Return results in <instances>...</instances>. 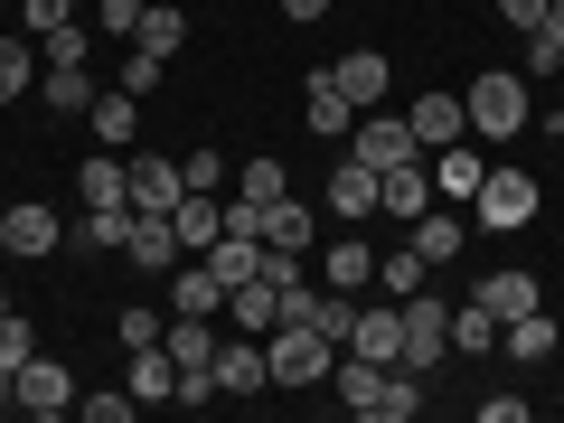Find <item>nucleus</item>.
<instances>
[{
  "instance_id": "obj_19",
  "label": "nucleus",
  "mask_w": 564,
  "mask_h": 423,
  "mask_svg": "<svg viewBox=\"0 0 564 423\" xmlns=\"http://www.w3.org/2000/svg\"><path fill=\"white\" fill-rule=\"evenodd\" d=\"M302 95H311V132H321V141H339L348 122H358V104L339 95V76H329V66H311V85H302Z\"/></svg>"
},
{
  "instance_id": "obj_50",
  "label": "nucleus",
  "mask_w": 564,
  "mask_h": 423,
  "mask_svg": "<svg viewBox=\"0 0 564 423\" xmlns=\"http://www.w3.org/2000/svg\"><path fill=\"white\" fill-rule=\"evenodd\" d=\"M0 321H10V292H0Z\"/></svg>"
},
{
  "instance_id": "obj_32",
  "label": "nucleus",
  "mask_w": 564,
  "mask_h": 423,
  "mask_svg": "<svg viewBox=\"0 0 564 423\" xmlns=\"http://www.w3.org/2000/svg\"><path fill=\"white\" fill-rule=\"evenodd\" d=\"M321 282H329V292H367V282H377V254H367V245H329Z\"/></svg>"
},
{
  "instance_id": "obj_2",
  "label": "nucleus",
  "mask_w": 564,
  "mask_h": 423,
  "mask_svg": "<svg viewBox=\"0 0 564 423\" xmlns=\"http://www.w3.org/2000/svg\"><path fill=\"white\" fill-rule=\"evenodd\" d=\"M462 113H470V141H518L527 132V76L489 66V76L462 85Z\"/></svg>"
},
{
  "instance_id": "obj_37",
  "label": "nucleus",
  "mask_w": 564,
  "mask_h": 423,
  "mask_svg": "<svg viewBox=\"0 0 564 423\" xmlns=\"http://www.w3.org/2000/svg\"><path fill=\"white\" fill-rule=\"evenodd\" d=\"M236 198H254V207L282 198V161H245V170H236Z\"/></svg>"
},
{
  "instance_id": "obj_31",
  "label": "nucleus",
  "mask_w": 564,
  "mask_h": 423,
  "mask_svg": "<svg viewBox=\"0 0 564 423\" xmlns=\"http://www.w3.org/2000/svg\"><path fill=\"white\" fill-rule=\"evenodd\" d=\"M132 395L141 404H180V367H170V348H132Z\"/></svg>"
},
{
  "instance_id": "obj_45",
  "label": "nucleus",
  "mask_w": 564,
  "mask_h": 423,
  "mask_svg": "<svg viewBox=\"0 0 564 423\" xmlns=\"http://www.w3.org/2000/svg\"><path fill=\"white\" fill-rule=\"evenodd\" d=\"M499 20H508V29L527 39V29H545V0H499Z\"/></svg>"
},
{
  "instance_id": "obj_23",
  "label": "nucleus",
  "mask_w": 564,
  "mask_h": 423,
  "mask_svg": "<svg viewBox=\"0 0 564 423\" xmlns=\"http://www.w3.org/2000/svg\"><path fill=\"white\" fill-rule=\"evenodd\" d=\"M76 198H85V207H132V161H113V151L85 161V170H76Z\"/></svg>"
},
{
  "instance_id": "obj_35",
  "label": "nucleus",
  "mask_w": 564,
  "mask_h": 423,
  "mask_svg": "<svg viewBox=\"0 0 564 423\" xmlns=\"http://www.w3.org/2000/svg\"><path fill=\"white\" fill-rule=\"evenodd\" d=\"M423 273H433V263H423L414 245H395V254H377V282H386V302H404V292H423Z\"/></svg>"
},
{
  "instance_id": "obj_6",
  "label": "nucleus",
  "mask_w": 564,
  "mask_h": 423,
  "mask_svg": "<svg viewBox=\"0 0 564 423\" xmlns=\"http://www.w3.org/2000/svg\"><path fill=\"white\" fill-rule=\"evenodd\" d=\"M423 207H433V161H423V151H414V161H395V170H377V217L414 226Z\"/></svg>"
},
{
  "instance_id": "obj_44",
  "label": "nucleus",
  "mask_w": 564,
  "mask_h": 423,
  "mask_svg": "<svg viewBox=\"0 0 564 423\" xmlns=\"http://www.w3.org/2000/svg\"><path fill=\"white\" fill-rule=\"evenodd\" d=\"M141 10H151V0H95V20L113 29V39H132V29H141Z\"/></svg>"
},
{
  "instance_id": "obj_11",
  "label": "nucleus",
  "mask_w": 564,
  "mask_h": 423,
  "mask_svg": "<svg viewBox=\"0 0 564 423\" xmlns=\"http://www.w3.org/2000/svg\"><path fill=\"white\" fill-rule=\"evenodd\" d=\"M273 386V367H263V339L245 329V339H217V395H263Z\"/></svg>"
},
{
  "instance_id": "obj_33",
  "label": "nucleus",
  "mask_w": 564,
  "mask_h": 423,
  "mask_svg": "<svg viewBox=\"0 0 564 423\" xmlns=\"http://www.w3.org/2000/svg\"><path fill=\"white\" fill-rule=\"evenodd\" d=\"M39 47H29V39H10V29H0V104H10V95H29V85H39Z\"/></svg>"
},
{
  "instance_id": "obj_5",
  "label": "nucleus",
  "mask_w": 564,
  "mask_h": 423,
  "mask_svg": "<svg viewBox=\"0 0 564 423\" xmlns=\"http://www.w3.org/2000/svg\"><path fill=\"white\" fill-rule=\"evenodd\" d=\"M10 404H20V414H39V423H57V414H76V377H66L57 358H29L20 377H10Z\"/></svg>"
},
{
  "instance_id": "obj_38",
  "label": "nucleus",
  "mask_w": 564,
  "mask_h": 423,
  "mask_svg": "<svg viewBox=\"0 0 564 423\" xmlns=\"http://www.w3.org/2000/svg\"><path fill=\"white\" fill-rule=\"evenodd\" d=\"M76 10H85V0H20V20L39 29V39H57V29L76 20Z\"/></svg>"
},
{
  "instance_id": "obj_20",
  "label": "nucleus",
  "mask_w": 564,
  "mask_h": 423,
  "mask_svg": "<svg viewBox=\"0 0 564 423\" xmlns=\"http://www.w3.org/2000/svg\"><path fill=\"white\" fill-rule=\"evenodd\" d=\"M404 122H414V141H423V151H443V141H462V132H470L462 95H423V104H414Z\"/></svg>"
},
{
  "instance_id": "obj_39",
  "label": "nucleus",
  "mask_w": 564,
  "mask_h": 423,
  "mask_svg": "<svg viewBox=\"0 0 564 423\" xmlns=\"http://www.w3.org/2000/svg\"><path fill=\"white\" fill-rule=\"evenodd\" d=\"M161 66H170V57H151V47H122V95H151Z\"/></svg>"
},
{
  "instance_id": "obj_34",
  "label": "nucleus",
  "mask_w": 564,
  "mask_h": 423,
  "mask_svg": "<svg viewBox=\"0 0 564 423\" xmlns=\"http://www.w3.org/2000/svg\"><path fill=\"white\" fill-rule=\"evenodd\" d=\"M76 245H104V254H122V245H132V207H85Z\"/></svg>"
},
{
  "instance_id": "obj_41",
  "label": "nucleus",
  "mask_w": 564,
  "mask_h": 423,
  "mask_svg": "<svg viewBox=\"0 0 564 423\" xmlns=\"http://www.w3.org/2000/svg\"><path fill=\"white\" fill-rule=\"evenodd\" d=\"M170 311H122V348H161Z\"/></svg>"
},
{
  "instance_id": "obj_1",
  "label": "nucleus",
  "mask_w": 564,
  "mask_h": 423,
  "mask_svg": "<svg viewBox=\"0 0 564 423\" xmlns=\"http://www.w3.org/2000/svg\"><path fill=\"white\" fill-rule=\"evenodd\" d=\"M263 367H273V386H329L339 339H321L311 321H273V329H263Z\"/></svg>"
},
{
  "instance_id": "obj_24",
  "label": "nucleus",
  "mask_w": 564,
  "mask_h": 423,
  "mask_svg": "<svg viewBox=\"0 0 564 423\" xmlns=\"http://www.w3.org/2000/svg\"><path fill=\"white\" fill-rule=\"evenodd\" d=\"M85 122H95L104 151H132V132H141V95H122V85H113V95H95V113H85Z\"/></svg>"
},
{
  "instance_id": "obj_14",
  "label": "nucleus",
  "mask_w": 564,
  "mask_h": 423,
  "mask_svg": "<svg viewBox=\"0 0 564 423\" xmlns=\"http://www.w3.org/2000/svg\"><path fill=\"white\" fill-rule=\"evenodd\" d=\"M499 348H508L518 367H545V358L564 348V329L545 321V302H536V311H518V321H499Z\"/></svg>"
},
{
  "instance_id": "obj_25",
  "label": "nucleus",
  "mask_w": 564,
  "mask_h": 423,
  "mask_svg": "<svg viewBox=\"0 0 564 423\" xmlns=\"http://www.w3.org/2000/svg\"><path fill=\"white\" fill-rule=\"evenodd\" d=\"M122 47H151V57H180L188 47V10H170V0H151V10H141V29Z\"/></svg>"
},
{
  "instance_id": "obj_29",
  "label": "nucleus",
  "mask_w": 564,
  "mask_h": 423,
  "mask_svg": "<svg viewBox=\"0 0 564 423\" xmlns=\"http://www.w3.org/2000/svg\"><path fill=\"white\" fill-rule=\"evenodd\" d=\"M39 95H47V113H95V76L85 66H39Z\"/></svg>"
},
{
  "instance_id": "obj_42",
  "label": "nucleus",
  "mask_w": 564,
  "mask_h": 423,
  "mask_svg": "<svg viewBox=\"0 0 564 423\" xmlns=\"http://www.w3.org/2000/svg\"><path fill=\"white\" fill-rule=\"evenodd\" d=\"M527 76H564V39H545V29H527Z\"/></svg>"
},
{
  "instance_id": "obj_3",
  "label": "nucleus",
  "mask_w": 564,
  "mask_h": 423,
  "mask_svg": "<svg viewBox=\"0 0 564 423\" xmlns=\"http://www.w3.org/2000/svg\"><path fill=\"white\" fill-rule=\"evenodd\" d=\"M395 321H404V348H395V367L433 377V367L452 358V302H433V292H404V302H395Z\"/></svg>"
},
{
  "instance_id": "obj_40",
  "label": "nucleus",
  "mask_w": 564,
  "mask_h": 423,
  "mask_svg": "<svg viewBox=\"0 0 564 423\" xmlns=\"http://www.w3.org/2000/svg\"><path fill=\"white\" fill-rule=\"evenodd\" d=\"M29 358H39V339H29V321H0V377H20Z\"/></svg>"
},
{
  "instance_id": "obj_51",
  "label": "nucleus",
  "mask_w": 564,
  "mask_h": 423,
  "mask_svg": "<svg viewBox=\"0 0 564 423\" xmlns=\"http://www.w3.org/2000/svg\"><path fill=\"white\" fill-rule=\"evenodd\" d=\"M555 132H564V104H555Z\"/></svg>"
},
{
  "instance_id": "obj_28",
  "label": "nucleus",
  "mask_w": 564,
  "mask_h": 423,
  "mask_svg": "<svg viewBox=\"0 0 564 423\" xmlns=\"http://www.w3.org/2000/svg\"><path fill=\"white\" fill-rule=\"evenodd\" d=\"M348 348H358V358H377V367H395V348H404V321H395V302H386V311H358Z\"/></svg>"
},
{
  "instance_id": "obj_12",
  "label": "nucleus",
  "mask_w": 564,
  "mask_h": 423,
  "mask_svg": "<svg viewBox=\"0 0 564 423\" xmlns=\"http://www.w3.org/2000/svg\"><path fill=\"white\" fill-rule=\"evenodd\" d=\"M161 348H170V367H180V377H198V367H217V321H198V311H170Z\"/></svg>"
},
{
  "instance_id": "obj_17",
  "label": "nucleus",
  "mask_w": 564,
  "mask_h": 423,
  "mask_svg": "<svg viewBox=\"0 0 564 423\" xmlns=\"http://www.w3.org/2000/svg\"><path fill=\"white\" fill-rule=\"evenodd\" d=\"M480 302L499 311V321H518V311H536V302H545V282L527 273V263H499V273L480 282Z\"/></svg>"
},
{
  "instance_id": "obj_21",
  "label": "nucleus",
  "mask_w": 564,
  "mask_h": 423,
  "mask_svg": "<svg viewBox=\"0 0 564 423\" xmlns=\"http://www.w3.org/2000/svg\"><path fill=\"white\" fill-rule=\"evenodd\" d=\"M480 180H489V161H480V151H470V132L433 151V188H443V198H470V188H480Z\"/></svg>"
},
{
  "instance_id": "obj_10",
  "label": "nucleus",
  "mask_w": 564,
  "mask_h": 423,
  "mask_svg": "<svg viewBox=\"0 0 564 423\" xmlns=\"http://www.w3.org/2000/svg\"><path fill=\"white\" fill-rule=\"evenodd\" d=\"M423 141H414V122L404 113H358V161L367 170H395V161H414Z\"/></svg>"
},
{
  "instance_id": "obj_46",
  "label": "nucleus",
  "mask_w": 564,
  "mask_h": 423,
  "mask_svg": "<svg viewBox=\"0 0 564 423\" xmlns=\"http://www.w3.org/2000/svg\"><path fill=\"white\" fill-rule=\"evenodd\" d=\"M480 423H527V395H480Z\"/></svg>"
},
{
  "instance_id": "obj_16",
  "label": "nucleus",
  "mask_w": 564,
  "mask_h": 423,
  "mask_svg": "<svg viewBox=\"0 0 564 423\" xmlns=\"http://www.w3.org/2000/svg\"><path fill=\"white\" fill-rule=\"evenodd\" d=\"M170 226H180V254H207V245L226 236V198H207V188H188V198L170 207Z\"/></svg>"
},
{
  "instance_id": "obj_48",
  "label": "nucleus",
  "mask_w": 564,
  "mask_h": 423,
  "mask_svg": "<svg viewBox=\"0 0 564 423\" xmlns=\"http://www.w3.org/2000/svg\"><path fill=\"white\" fill-rule=\"evenodd\" d=\"M545 39H564V0H545Z\"/></svg>"
},
{
  "instance_id": "obj_7",
  "label": "nucleus",
  "mask_w": 564,
  "mask_h": 423,
  "mask_svg": "<svg viewBox=\"0 0 564 423\" xmlns=\"http://www.w3.org/2000/svg\"><path fill=\"white\" fill-rule=\"evenodd\" d=\"M57 245H66L57 207H39V198H20V207H0V254H57Z\"/></svg>"
},
{
  "instance_id": "obj_47",
  "label": "nucleus",
  "mask_w": 564,
  "mask_h": 423,
  "mask_svg": "<svg viewBox=\"0 0 564 423\" xmlns=\"http://www.w3.org/2000/svg\"><path fill=\"white\" fill-rule=\"evenodd\" d=\"M282 10H292V20H302V29H311V20H321V10H329V0H282Z\"/></svg>"
},
{
  "instance_id": "obj_27",
  "label": "nucleus",
  "mask_w": 564,
  "mask_h": 423,
  "mask_svg": "<svg viewBox=\"0 0 564 423\" xmlns=\"http://www.w3.org/2000/svg\"><path fill=\"white\" fill-rule=\"evenodd\" d=\"M226 321H236V329H254V339H263V329H273L282 321V292H273V282H236V292H226Z\"/></svg>"
},
{
  "instance_id": "obj_22",
  "label": "nucleus",
  "mask_w": 564,
  "mask_h": 423,
  "mask_svg": "<svg viewBox=\"0 0 564 423\" xmlns=\"http://www.w3.org/2000/svg\"><path fill=\"white\" fill-rule=\"evenodd\" d=\"M404 245H414L423 263H452V254H462V245H470V226L452 217V207H423V217H414V236H404Z\"/></svg>"
},
{
  "instance_id": "obj_43",
  "label": "nucleus",
  "mask_w": 564,
  "mask_h": 423,
  "mask_svg": "<svg viewBox=\"0 0 564 423\" xmlns=\"http://www.w3.org/2000/svg\"><path fill=\"white\" fill-rule=\"evenodd\" d=\"M132 404H141V395H76V414H85V423H132Z\"/></svg>"
},
{
  "instance_id": "obj_8",
  "label": "nucleus",
  "mask_w": 564,
  "mask_h": 423,
  "mask_svg": "<svg viewBox=\"0 0 564 423\" xmlns=\"http://www.w3.org/2000/svg\"><path fill=\"white\" fill-rule=\"evenodd\" d=\"M245 207H254V198H245ZM254 236H263V245H282V254H302V245L321 236V217H311V207L282 188V198H263V207H254Z\"/></svg>"
},
{
  "instance_id": "obj_18",
  "label": "nucleus",
  "mask_w": 564,
  "mask_h": 423,
  "mask_svg": "<svg viewBox=\"0 0 564 423\" xmlns=\"http://www.w3.org/2000/svg\"><path fill=\"white\" fill-rule=\"evenodd\" d=\"M122 254H132L141 273H170V263H180V226H170V217H141V207H132V245H122Z\"/></svg>"
},
{
  "instance_id": "obj_36",
  "label": "nucleus",
  "mask_w": 564,
  "mask_h": 423,
  "mask_svg": "<svg viewBox=\"0 0 564 423\" xmlns=\"http://www.w3.org/2000/svg\"><path fill=\"white\" fill-rule=\"evenodd\" d=\"M180 180H188V188H207V198H226V180H236V161H226L217 141H207V151H188V161H180Z\"/></svg>"
},
{
  "instance_id": "obj_4",
  "label": "nucleus",
  "mask_w": 564,
  "mask_h": 423,
  "mask_svg": "<svg viewBox=\"0 0 564 423\" xmlns=\"http://www.w3.org/2000/svg\"><path fill=\"white\" fill-rule=\"evenodd\" d=\"M536 207H545V188L527 180V170H489V180L470 188V217H480V226H499V236H518V226L536 217Z\"/></svg>"
},
{
  "instance_id": "obj_30",
  "label": "nucleus",
  "mask_w": 564,
  "mask_h": 423,
  "mask_svg": "<svg viewBox=\"0 0 564 423\" xmlns=\"http://www.w3.org/2000/svg\"><path fill=\"white\" fill-rule=\"evenodd\" d=\"M170 311H198V321H226V282L207 273V263H188V273L170 282Z\"/></svg>"
},
{
  "instance_id": "obj_26",
  "label": "nucleus",
  "mask_w": 564,
  "mask_h": 423,
  "mask_svg": "<svg viewBox=\"0 0 564 423\" xmlns=\"http://www.w3.org/2000/svg\"><path fill=\"white\" fill-rule=\"evenodd\" d=\"M489 348H499V311L470 292V302L452 311V358H489Z\"/></svg>"
},
{
  "instance_id": "obj_13",
  "label": "nucleus",
  "mask_w": 564,
  "mask_h": 423,
  "mask_svg": "<svg viewBox=\"0 0 564 423\" xmlns=\"http://www.w3.org/2000/svg\"><path fill=\"white\" fill-rule=\"evenodd\" d=\"M329 76H339V95L358 104V113H377V104H386V85H395V66H386V47H358V57H339Z\"/></svg>"
},
{
  "instance_id": "obj_49",
  "label": "nucleus",
  "mask_w": 564,
  "mask_h": 423,
  "mask_svg": "<svg viewBox=\"0 0 564 423\" xmlns=\"http://www.w3.org/2000/svg\"><path fill=\"white\" fill-rule=\"evenodd\" d=\"M0 414H20V404H10V377H0Z\"/></svg>"
},
{
  "instance_id": "obj_52",
  "label": "nucleus",
  "mask_w": 564,
  "mask_h": 423,
  "mask_svg": "<svg viewBox=\"0 0 564 423\" xmlns=\"http://www.w3.org/2000/svg\"><path fill=\"white\" fill-rule=\"evenodd\" d=\"M0 10H20V0H0Z\"/></svg>"
},
{
  "instance_id": "obj_15",
  "label": "nucleus",
  "mask_w": 564,
  "mask_h": 423,
  "mask_svg": "<svg viewBox=\"0 0 564 423\" xmlns=\"http://www.w3.org/2000/svg\"><path fill=\"white\" fill-rule=\"evenodd\" d=\"M329 217H348V226H367V217H377V170H367L358 151H348V161L329 170Z\"/></svg>"
},
{
  "instance_id": "obj_9",
  "label": "nucleus",
  "mask_w": 564,
  "mask_h": 423,
  "mask_svg": "<svg viewBox=\"0 0 564 423\" xmlns=\"http://www.w3.org/2000/svg\"><path fill=\"white\" fill-rule=\"evenodd\" d=\"M180 198H188L180 161H161V151H132V207H141V217H170Z\"/></svg>"
}]
</instances>
